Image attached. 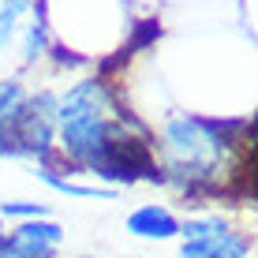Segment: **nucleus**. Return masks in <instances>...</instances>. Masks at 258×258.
<instances>
[{
	"label": "nucleus",
	"instance_id": "1a4fd4ad",
	"mask_svg": "<svg viewBox=\"0 0 258 258\" xmlns=\"http://www.w3.org/2000/svg\"><path fill=\"white\" fill-rule=\"evenodd\" d=\"M157 38H161V26H157V19H142V23H139V30H135V38H131L123 49L135 52V49L150 45V41H157Z\"/></svg>",
	"mask_w": 258,
	"mask_h": 258
},
{
	"label": "nucleus",
	"instance_id": "7ed1b4c3",
	"mask_svg": "<svg viewBox=\"0 0 258 258\" xmlns=\"http://www.w3.org/2000/svg\"><path fill=\"white\" fill-rule=\"evenodd\" d=\"M180 232L187 236L183 258H243L251 251V239L243 232H236V228L228 225V221H221V217L187 221Z\"/></svg>",
	"mask_w": 258,
	"mask_h": 258
},
{
	"label": "nucleus",
	"instance_id": "f03ea898",
	"mask_svg": "<svg viewBox=\"0 0 258 258\" xmlns=\"http://www.w3.org/2000/svg\"><path fill=\"white\" fill-rule=\"evenodd\" d=\"M120 105L112 86L105 79H90L79 83L64 101L56 105V123H60V146L64 157L75 165H90L97 150L105 146V131H109V112Z\"/></svg>",
	"mask_w": 258,
	"mask_h": 258
},
{
	"label": "nucleus",
	"instance_id": "39448f33",
	"mask_svg": "<svg viewBox=\"0 0 258 258\" xmlns=\"http://www.w3.org/2000/svg\"><path fill=\"white\" fill-rule=\"evenodd\" d=\"M64 239L60 225H49V221H30V225L15 228L12 239H4L0 247V258H49L52 247Z\"/></svg>",
	"mask_w": 258,
	"mask_h": 258
},
{
	"label": "nucleus",
	"instance_id": "6e6552de",
	"mask_svg": "<svg viewBox=\"0 0 258 258\" xmlns=\"http://www.w3.org/2000/svg\"><path fill=\"white\" fill-rule=\"evenodd\" d=\"M26 4H30V0H4V8H0V45H8V41L15 38L19 15L26 12Z\"/></svg>",
	"mask_w": 258,
	"mask_h": 258
},
{
	"label": "nucleus",
	"instance_id": "423d86ee",
	"mask_svg": "<svg viewBox=\"0 0 258 258\" xmlns=\"http://www.w3.org/2000/svg\"><path fill=\"white\" fill-rule=\"evenodd\" d=\"M23 101H26V94L19 83H0V154H19L15 127H19Z\"/></svg>",
	"mask_w": 258,
	"mask_h": 258
},
{
	"label": "nucleus",
	"instance_id": "0eeeda50",
	"mask_svg": "<svg viewBox=\"0 0 258 258\" xmlns=\"http://www.w3.org/2000/svg\"><path fill=\"white\" fill-rule=\"evenodd\" d=\"M127 228L135 236H146V239H168L180 232V221L172 217L165 206H142L127 217Z\"/></svg>",
	"mask_w": 258,
	"mask_h": 258
},
{
	"label": "nucleus",
	"instance_id": "f257e3e1",
	"mask_svg": "<svg viewBox=\"0 0 258 258\" xmlns=\"http://www.w3.org/2000/svg\"><path fill=\"white\" fill-rule=\"evenodd\" d=\"M247 123H217V120H195V116H176L165 127V146H168V172L180 183L183 195H217V172L228 168L236 139L228 131H239Z\"/></svg>",
	"mask_w": 258,
	"mask_h": 258
},
{
	"label": "nucleus",
	"instance_id": "9d476101",
	"mask_svg": "<svg viewBox=\"0 0 258 258\" xmlns=\"http://www.w3.org/2000/svg\"><path fill=\"white\" fill-rule=\"evenodd\" d=\"M4 213L8 217H41V206H30V202H4Z\"/></svg>",
	"mask_w": 258,
	"mask_h": 258
},
{
	"label": "nucleus",
	"instance_id": "20e7f679",
	"mask_svg": "<svg viewBox=\"0 0 258 258\" xmlns=\"http://www.w3.org/2000/svg\"><path fill=\"white\" fill-rule=\"evenodd\" d=\"M56 105L60 101L52 94H38V97H26L23 101L19 127H15L19 154H49L52 127H56Z\"/></svg>",
	"mask_w": 258,
	"mask_h": 258
}]
</instances>
